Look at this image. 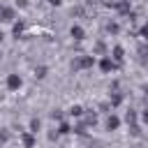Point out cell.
Returning a JSON list of instances; mask_svg holds the SVG:
<instances>
[{"instance_id":"1","label":"cell","mask_w":148,"mask_h":148,"mask_svg":"<svg viewBox=\"0 0 148 148\" xmlns=\"http://www.w3.org/2000/svg\"><path fill=\"white\" fill-rule=\"evenodd\" d=\"M7 83H9V88H18V86H21V79H18V76H16V74H12V76H9V81H7Z\"/></svg>"},{"instance_id":"2","label":"cell","mask_w":148,"mask_h":148,"mask_svg":"<svg viewBox=\"0 0 148 148\" xmlns=\"http://www.w3.org/2000/svg\"><path fill=\"white\" fill-rule=\"evenodd\" d=\"M72 35H76V39H81V35H83V30H81V28H72Z\"/></svg>"},{"instance_id":"3","label":"cell","mask_w":148,"mask_h":148,"mask_svg":"<svg viewBox=\"0 0 148 148\" xmlns=\"http://www.w3.org/2000/svg\"><path fill=\"white\" fill-rule=\"evenodd\" d=\"M51 2H53V5H58V2H60V0H51Z\"/></svg>"}]
</instances>
